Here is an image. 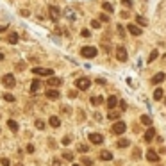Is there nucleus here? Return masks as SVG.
<instances>
[{
  "label": "nucleus",
  "instance_id": "obj_23",
  "mask_svg": "<svg viewBox=\"0 0 166 166\" xmlns=\"http://www.w3.org/2000/svg\"><path fill=\"white\" fill-rule=\"evenodd\" d=\"M91 104H93V105H100V104H104V97H91Z\"/></svg>",
  "mask_w": 166,
  "mask_h": 166
},
{
  "label": "nucleus",
  "instance_id": "obj_2",
  "mask_svg": "<svg viewBox=\"0 0 166 166\" xmlns=\"http://www.w3.org/2000/svg\"><path fill=\"white\" fill-rule=\"evenodd\" d=\"M32 73L34 75H46V77L50 79L54 75V70H50V68H39L38 66V68H32Z\"/></svg>",
  "mask_w": 166,
  "mask_h": 166
},
{
  "label": "nucleus",
  "instance_id": "obj_32",
  "mask_svg": "<svg viewBox=\"0 0 166 166\" xmlns=\"http://www.w3.org/2000/svg\"><path fill=\"white\" fill-rule=\"evenodd\" d=\"M82 164H84V166H93V161H91L89 157H82Z\"/></svg>",
  "mask_w": 166,
  "mask_h": 166
},
{
  "label": "nucleus",
  "instance_id": "obj_41",
  "mask_svg": "<svg viewBox=\"0 0 166 166\" xmlns=\"http://www.w3.org/2000/svg\"><path fill=\"white\" fill-rule=\"evenodd\" d=\"M122 4H123L125 7H132V0H122Z\"/></svg>",
  "mask_w": 166,
  "mask_h": 166
},
{
  "label": "nucleus",
  "instance_id": "obj_26",
  "mask_svg": "<svg viewBox=\"0 0 166 166\" xmlns=\"http://www.w3.org/2000/svg\"><path fill=\"white\" fill-rule=\"evenodd\" d=\"M136 21L139 23V25H141V27H145V25H147V18H143V16H141V14H138V16H136Z\"/></svg>",
  "mask_w": 166,
  "mask_h": 166
},
{
  "label": "nucleus",
  "instance_id": "obj_45",
  "mask_svg": "<svg viewBox=\"0 0 166 166\" xmlns=\"http://www.w3.org/2000/svg\"><path fill=\"white\" fill-rule=\"evenodd\" d=\"M16 68H18V70H23V68H25V63H18Z\"/></svg>",
  "mask_w": 166,
  "mask_h": 166
},
{
  "label": "nucleus",
  "instance_id": "obj_11",
  "mask_svg": "<svg viewBox=\"0 0 166 166\" xmlns=\"http://www.w3.org/2000/svg\"><path fill=\"white\" fill-rule=\"evenodd\" d=\"M147 159H148L150 162H157V161H159V155H157V152H154V150H147Z\"/></svg>",
  "mask_w": 166,
  "mask_h": 166
},
{
  "label": "nucleus",
  "instance_id": "obj_6",
  "mask_svg": "<svg viewBox=\"0 0 166 166\" xmlns=\"http://www.w3.org/2000/svg\"><path fill=\"white\" fill-rule=\"evenodd\" d=\"M89 141L93 145H100V143H104V136L98 132H89Z\"/></svg>",
  "mask_w": 166,
  "mask_h": 166
},
{
  "label": "nucleus",
  "instance_id": "obj_15",
  "mask_svg": "<svg viewBox=\"0 0 166 166\" xmlns=\"http://www.w3.org/2000/svg\"><path fill=\"white\" fill-rule=\"evenodd\" d=\"M155 138V129L154 127H148L147 129V134H145V141H152Z\"/></svg>",
  "mask_w": 166,
  "mask_h": 166
},
{
  "label": "nucleus",
  "instance_id": "obj_50",
  "mask_svg": "<svg viewBox=\"0 0 166 166\" xmlns=\"http://www.w3.org/2000/svg\"><path fill=\"white\" fill-rule=\"evenodd\" d=\"M72 166H81V164H72Z\"/></svg>",
  "mask_w": 166,
  "mask_h": 166
},
{
  "label": "nucleus",
  "instance_id": "obj_22",
  "mask_svg": "<svg viewBox=\"0 0 166 166\" xmlns=\"http://www.w3.org/2000/svg\"><path fill=\"white\" fill-rule=\"evenodd\" d=\"M129 145H130L129 139H118V143H116V147H120V148H125V147H129Z\"/></svg>",
  "mask_w": 166,
  "mask_h": 166
},
{
  "label": "nucleus",
  "instance_id": "obj_1",
  "mask_svg": "<svg viewBox=\"0 0 166 166\" xmlns=\"http://www.w3.org/2000/svg\"><path fill=\"white\" fill-rule=\"evenodd\" d=\"M75 86H77V89H89L91 81H89L88 77H79V79L75 81Z\"/></svg>",
  "mask_w": 166,
  "mask_h": 166
},
{
  "label": "nucleus",
  "instance_id": "obj_16",
  "mask_svg": "<svg viewBox=\"0 0 166 166\" xmlns=\"http://www.w3.org/2000/svg\"><path fill=\"white\" fill-rule=\"evenodd\" d=\"M48 123H50V127H54V129H57V127L61 125V120H59V118H57V116H50V118H48Z\"/></svg>",
  "mask_w": 166,
  "mask_h": 166
},
{
  "label": "nucleus",
  "instance_id": "obj_9",
  "mask_svg": "<svg viewBox=\"0 0 166 166\" xmlns=\"http://www.w3.org/2000/svg\"><path fill=\"white\" fill-rule=\"evenodd\" d=\"M46 84H48L50 88H59V86L63 84V81H61L59 77H50L48 81H46Z\"/></svg>",
  "mask_w": 166,
  "mask_h": 166
},
{
  "label": "nucleus",
  "instance_id": "obj_51",
  "mask_svg": "<svg viewBox=\"0 0 166 166\" xmlns=\"http://www.w3.org/2000/svg\"><path fill=\"white\" fill-rule=\"evenodd\" d=\"M164 102H166V98H164Z\"/></svg>",
  "mask_w": 166,
  "mask_h": 166
},
{
  "label": "nucleus",
  "instance_id": "obj_48",
  "mask_svg": "<svg viewBox=\"0 0 166 166\" xmlns=\"http://www.w3.org/2000/svg\"><path fill=\"white\" fill-rule=\"evenodd\" d=\"M6 29H7V25H0V32H4Z\"/></svg>",
  "mask_w": 166,
  "mask_h": 166
},
{
  "label": "nucleus",
  "instance_id": "obj_10",
  "mask_svg": "<svg viewBox=\"0 0 166 166\" xmlns=\"http://www.w3.org/2000/svg\"><path fill=\"white\" fill-rule=\"evenodd\" d=\"M46 98L57 100V98H59V91H57V89H46Z\"/></svg>",
  "mask_w": 166,
  "mask_h": 166
},
{
  "label": "nucleus",
  "instance_id": "obj_42",
  "mask_svg": "<svg viewBox=\"0 0 166 166\" xmlns=\"http://www.w3.org/2000/svg\"><path fill=\"white\" fill-rule=\"evenodd\" d=\"M66 16H70V20H75V14L72 11H66Z\"/></svg>",
  "mask_w": 166,
  "mask_h": 166
},
{
  "label": "nucleus",
  "instance_id": "obj_20",
  "mask_svg": "<svg viewBox=\"0 0 166 166\" xmlns=\"http://www.w3.org/2000/svg\"><path fill=\"white\" fill-rule=\"evenodd\" d=\"M141 123H143V125H152V118L148 116V114H143V116H141Z\"/></svg>",
  "mask_w": 166,
  "mask_h": 166
},
{
  "label": "nucleus",
  "instance_id": "obj_37",
  "mask_svg": "<svg viewBox=\"0 0 166 166\" xmlns=\"http://www.w3.org/2000/svg\"><path fill=\"white\" fill-rule=\"evenodd\" d=\"M116 32L120 34V38H125V32H123V27L122 25H118V29H116Z\"/></svg>",
  "mask_w": 166,
  "mask_h": 166
},
{
  "label": "nucleus",
  "instance_id": "obj_3",
  "mask_svg": "<svg viewBox=\"0 0 166 166\" xmlns=\"http://www.w3.org/2000/svg\"><path fill=\"white\" fill-rule=\"evenodd\" d=\"M81 54H82V57H95L97 56L98 52H97V48H95V46H82L81 48Z\"/></svg>",
  "mask_w": 166,
  "mask_h": 166
},
{
  "label": "nucleus",
  "instance_id": "obj_18",
  "mask_svg": "<svg viewBox=\"0 0 166 166\" xmlns=\"http://www.w3.org/2000/svg\"><path fill=\"white\" fill-rule=\"evenodd\" d=\"M100 159H102V161H111V159H113V154H111L109 150H102V152H100Z\"/></svg>",
  "mask_w": 166,
  "mask_h": 166
},
{
  "label": "nucleus",
  "instance_id": "obj_34",
  "mask_svg": "<svg viewBox=\"0 0 166 166\" xmlns=\"http://www.w3.org/2000/svg\"><path fill=\"white\" fill-rule=\"evenodd\" d=\"M34 125H36L39 130H41V129H45V122H41V120H36V122H34Z\"/></svg>",
  "mask_w": 166,
  "mask_h": 166
},
{
  "label": "nucleus",
  "instance_id": "obj_33",
  "mask_svg": "<svg viewBox=\"0 0 166 166\" xmlns=\"http://www.w3.org/2000/svg\"><path fill=\"white\" fill-rule=\"evenodd\" d=\"M98 18H100V21H104V23H107V21L111 20V18H109V14H104V13H102V14H100Z\"/></svg>",
  "mask_w": 166,
  "mask_h": 166
},
{
  "label": "nucleus",
  "instance_id": "obj_36",
  "mask_svg": "<svg viewBox=\"0 0 166 166\" xmlns=\"http://www.w3.org/2000/svg\"><path fill=\"white\" fill-rule=\"evenodd\" d=\"M89 150V147L88 145H79V152H82V154H86Z\"/></svg>",
  "mask_w": 166,
  "mask_h": 166
},
{
  "label": "nucleus",
  "instance_id": "obj_14",
  "mask_svg": "<svg viewBox=\"0 0 166 166\" xmlns=\"http://www.w3.org/2000/svg\"><path fill=\"white\" fill-rule=\"evenodd\" d=\"M164 79H166V73H162V72H161V73H155V75L152 77V84H159V82H162Z\"/></svg>",
  "mask_w": 166,
  "mask_h": 166
},
{
  "label": "nucleus",
  "instance_id": "obj_46",
  "mask_svg": "<svg viewBox=\"0 0 166 166\" xmlns=\"http://www.w3.org/2000/svg\"><path fill=\"white\" fill-rule=\"evenodd\" d=\"M68 95H70V97H72V98H75V97H77V91H70Z\"/></svg>",
  "mask_w": 166,
  "mask_h": 166
},
{
  "label": "nucleus",
  "instance_id": "obj_39",
  "mask_svg": "<svg viewBox=\"0 0 166 166\" xmlns=\"http://www.w3.org/2000/svg\"><path fill=\"white\" fill-rule=\"evenodd\" d=\"M81 34H82V38H89V36H91V32H89L88 29H82V31H81Z\"/></svg>",
  "mask_w": 166,
  "mask_h": 166
},
{
  "label": "nucleus",
  "instance_id": "obj_7",
  "mask_svg": "<svg viewBox=\"0 0 166 166\" xmlns=\"http://www.w3.org/2000/svg\"><path fill=\"white\" fill-rule=\"evenodd\" d=\"M125 129H127V125H125L123 122H116V123L113 125L111 132H113V134H123V132H125Z\"/></svg>",
  "mask_w": 166,
  "mask_h": 166
},
{
  "label": "nucleus",
  "instance_id": "obj_43",
  "mask_svg": "<svg viewBox=\"0 0 166 166\" xmlns=\"http://www.w3.org/2000/svg\"><path fill=\"white\" fill-rule=\"evenodd\" d=\"M20 14H21V16H29V14H31V13H29V11H27V9H21V11H20Z\"/></svg>",
  "mask_w": 166,
  "mask_h": 166
},
{
  "label": "nucleus",
  "instance_id": "obj_28",
  "mask_svg": "<svg viewBox=\"0 0 166 166\" xmlns=\"http://www.w3.org/2000/svg\"><path fill=\"white\" fill-rule=\"evenodd\" d=\"M157 56H159V52H157V50H154V52L148 56V61H147V63H154V61L157 59Z\"/></svg>",
  "mask_w": 166,
  "mask_h": 166
},
{
  "label": "nucleus",
  "instance_id": "obj_17",
  "mask_svg": "<svg viewBox=\"0 0 166 166\" xmlns=\"http://www.w3.org/2000/svg\"><path fill=\"white\" fill-rule=\"evenodd\" d=\"M39 88H41V82H39L38 79H34V81L31 82V91L36 93V91H39Z\"/></svg>",
  "mask_w": 166,
  "mask_h": 166
},
{
  "label": "nucleus",
  "instance_id": "obj_47",
  "mask_svg": "<svg viewBox=\"0 0 166 166\" xmlns=\"http://www.w3.org/2000/svg\"><path fill=\"white\" fill-rule=\"evenodd\" d=\"M52 166H61V162H59V159H54V162H52Z\"/></svg>",
  "mask_w": 166,
  "mask_h": 166
},
{
  "label": "nucleus",
  "instance_id": "obj_52",
  "mask_svg": "<svg viewBox=\"0 0 166 166\" xmlns=\"http://www.w3.org/2000/svg\"><path fill=\"white\" fill-rule=\"evenodd\" d=\"M18 166H21V164H18Z\"/></svg>",
  "mask_w": 166,
  "mask_h": 166
},
{
  "label": "nucleus",
  "instance_id": "obj_5",
  "mask_svg": "<svg viewBox=\"0 0 166 166\" xmlns=\"http://www.w3.org/2000/svg\"><path fill=\"white\" fill-rule=\"evenodd\" d=\"M2 82H4L6 88H14V86H16V79H14V75H11V73L4 75V77H2Z\"/></svg>",
  "mask_w": 166,
  "mask_h": 166
},
{
  "label": "nucleus",
  "instance_id": "obj_49",
  "mask_svg": "<svg viewBox=\"0 0 166 166\" xmlns=\"http://www.w3.org/2000/svg\"><path fill=\"white\" fill-rule=\"evenodd\" d=\"M2 59H4V54H0V61H2Z\"/></svg>",
  "mask_w": 166,
  "mask_h": 166
},
{
  "label": "nucleus",
  "instance_id": "obj_40",
  "mask_svg": "<svg viewBox=\"0 0 166 166\" xmlns=\"http://www.w3.org/2000/svg\"><path fill=\"white\" fill-rule=\"evenodd\" d=\"M70 141H72V138H70V136H64V138H63V145H70Z\"/></svg>",
  "mask_w": 166,
  "mask_h": 166
},
{
  "label": "nucleus",
  "instance_id": "obj_30",
  "mask_svg": "<svg viewBox=\"0 0 166 166\" xmlns=\"http://www.w3.org/2000/svg\"><path fill=\"white\" fill-rule=\"evenodd\" d=\"M102 7H104L107 13H113V11H114V7H113L111 4H107V2H104V4H102Z\"/></svg>",
  "mask_w": 166,
  "mask_h": 166
},
{
  "label": "nucleus",
  "instance_id": "obj_25",
  "mask_svg": "<svg viewBox=\"0 0 166 166\" xmlns=\"http://www.w3.org/2000/svg\"><path fill=\"white\" fill-rule=\"evenodd\" d=\"M63 159H64V161H73V154L68 152V150H64V152H63Z\"/></svg>",
  "mask_w": 166,
  "mask_h": 166
},
{
  "label": "nucleus",
  "instance_id": "obj_38",
  "mask_svg": "<svg viewBox=\"0 0 166 166\" xmlns=\"http://www.w3.org/2000/svg\"><path fill=\"white\" fill-rule=\"evenodd\" d=\"M91 27H93V29H98V27H100V20H93V21H91Z\"/></svg>",
  "mask_w": 166,
  "mask_h": 166
},
{
  "label": "nucleus",
  "instance_id": "obj_13",
  "mask_svg": "<svg viewBox=\"0 0 166 166\" xmlns=\"http://www.w3.org/2000/svg\"><path fill=\"white\" fill-rule=\"evenodd\" d=\"M116 105H118V97H114V95H113V97L107 98V107H109V111H111V109H114Z\"/></svg>",
  "mask_w": 166,
  "mask_h": 166
},
{
  "label": "nucleus",
  "instance_id": "obj_24",
  "mask_svg": "<svg viewBox=\"0 0 166 166\" xmlns=\"http://www.w3.org/2000/svg\"><path fill=\"white\" fill-rule=\"evenodd\" d=\"M162 97H164V91H162L161 88H159V89H155V93H154V98H155V100H161Z\"/></svg>",
  "mask_w": 166,
  "mask_h": 166
},
{
  "label": "nucleus",
  "instance_id": "obj_27",
  "mask_svg": "<svg viewBox=\"0 0 166 166\" xmlns=\"http://www.w3.org/2000/svg\"><path fill=\"white\" fill-rule=\"evenodd\" d=\"M7 127H9L11 130H14V132L18 130V123H16L14 120H9V122H7Z\"/></svg>",
  "mask_w": 166,
  "mask_h": 166
},
{
  "label": "nucleus",
  "instance_id": "obj_8",
  "mask_svg": "<svg viewBox=\"0 0 166 166\" xmlns=\"http://www.w3.org/2000/svg\"><path fill=\"white\" fill-rule=\"evenodd\" d=\"M116 59L118 61H127V50H125V46H116Z\"/></svg>",
  "mask_w": 166,
  "mask_h": 166
},
{
  "label": "nucleus",
  "instance_id": "obj_29",
  "mask_svg": "<svg viewBox=\"0 0 166 166\" xmlns=\"http://www.w3.org/2000/svg\"><path fill=\"white\" fill-rule=\"evenodd\" d=\"M4 100H6V102H16V98L13 97L11 93H6V95H4Z\"/></svg>",
  "mask_w": 166,
  "mask_h": 166
},
{
  "label": "nucleus",
  "instance_id": "obj_44",
  "mask_svg": "<svg viewBox=\"0 0 166 166\" xmlns=\"http://www.w3.org/2000/svg\"><path fill=\"white\" fill-rule=\"evenodd\" d=\"M27 152L32 154V152H34V145H27Z\"/></svg>",
  "mask_w": 166,
  "mask_h": 166
},
{
  "label": "nucleus",
  "instance_id": "obj_12",
  "mask_svg": "<svg viewBox=\"0 0 166 166\" xmlns=\"http://www.w3.org/2000/svg\"><path fill=\"white\" fill-rule=\"evenodd\" d=\"M127 31H129L132 36H141V29H139L138 25H132V23H130V25L127 27Z\"/></svg>",
  "mask_w": 166,
  "mask_h": 166
},
{
  "label": "nucleus",
  "instance_id": "obj_35",
  "mask_svg": "<svg viewBox=\"0 0 166 166\" xmlns=\"http://www.w3.org/2000/svg\"><path fill=\"white\" fill-rule=\"evenodd\" d=\"M0 162H2V166H11V161L7 157H2V159H0Z\"/></svg>",
  "mask_w": 166,
  "mask_h": 166
},
{
  "label": "nucleus",
  "instance_id": "obj_21",
  "mask_svg": "<svg viewBox=\"0 0 166 166\" xmlns=\"http://www.w3.org/2000/svg\"><path fill=\"white\" fill-rule=\"evenodd\" d=\"M7 41H9L11 45H16V43H18V34H16V32H11L9 38H7Z\"/></svg>",
  "mask_w": 166,
  "mask_h": 166
},
{
  "label": "nucleus",
  "instance_id": "obj_4",
  "mask_svg": "<svg viewBox=\"0 0 166 166\" xmlns=\"http://www.w3.org/2000/svg\"><path fill=\"white\" fill-rule=\"evenodd\" d=\"M48 14H50V20L52 21H57L61 18V11L57 6H48Z\"/></svg>",
  "mask_w": 166,
  "mask_h": 166
},
{
  "label": "nucleus",
  "instance_id": "obj_19",
  "mask_svg": "<svg viewBox=\"0 0 166 166\" xmlns=\"http://www.w3.org/2000/svg\"><path fill=\"white\" fill-rule=\"evenodd\" d=\"M107 118H109V120H118V118H120V113L114 111V109H111V111L107 113Z\"/></svg>",
  "mask_w": 166,
  "mask_h": 166
},
{
  "label": "nucleus",
  "instance_id": "obj_31",
  "mask_svg": "<svg viewBox=\"0 0 166 166\" xmlns=\"http://www.w3.org/2000/svg\"><path fill=\"white\" fill-rule=\"evenodd\" d=\"M141 157V150L139 148H134V152H132V159H139Z\"/></svg>",
  "mask_w": 166,
  "mask_h": 166
}]
</instances>
